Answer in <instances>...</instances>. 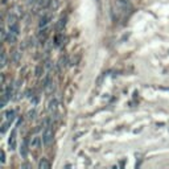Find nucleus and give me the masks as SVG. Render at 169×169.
I'll list each match as a JSON object with an SVG mask.
<instances>
[{
    "instance_id": "f257e3e1",
    "label": "nucleus",
    "mask_w": 169,
    "mask_h": 169,
    "mask_svg": "<svg viewBox=\"0 0 169 169\" xmlns=\"http://www.w3.org/2000/svg\"><path fill=\"white\" fill-rule=\"evenodd\" d=\"M53 140V131H52V123L50 119H46L45 123V128H44V134H42V143L44 145H49Z\"/></svg>"
},
{
    "instance_id": "f03ea898",
    "label": "nucleus",
    "mask_w": 169,
    "mask_h": 169,
    "mask_svg": "<svg viewBox=\"0 0 169 169\" xmlns=\"http://www.w3.org/2000/svg\"><path fill=\"white\" fill-rule=\"evenodd\" d=\"M16 134H17V127H15L11 132V136H9V140H8V144H9V149L13 151L16 148Z\"/></svg>"
},
{
    "instance_id": "7ed1b4c3",
    "label": "nucleus",
    "mask_w": 169,
    "mask_h": 169,
    "mask_svg": "<svg viewBox=\"0 0 169 169\" xmlns=\"http://www.w3.org/2000/svg\"><path fill=\"white\" fill-rule=\"evenodd\" d=\"M28 145H29V139L25 138L23 140V144H21V148H20V155L23 156V159H27L28 156Z\"/></svg>"
},
{
    "instance_id": "20e7f679",
    "label": "nucleus",
    "mask_w": 169,
    "mask_h": 169,
    "mask_svg": "<svg viewBox=\"0 0 169 169\" xmlns=\"http://www.w3.org/2000/svg\"><path fill=\"white\" fill-rule=\"evenodd\" d=\"M52 20V17L49 16V15H44L41 19H40V23H38V27L40 28H45L46 25L49 24V21Z\"/></svg>"
},
{
    "instance_id": "39448f33",
    "label": "nucleus",
    "mask_w": 169,
    "mask_h": 169,
    "mask_svg": "<svg viewBox=\"0 0 169 169\" xmlns=\"http://www.w3.org/2000/svg\"><path fill=\"white\" fill-rule=\"evenodd\" d=\"M5 42H8V44H16V42H17V35H15L12 32H8Z\"/></svg>"
},
{
    "instance_id": "423d86ee",
    "label": "nucleus",
    "mask_w": 169,
    "mask_h": 169,
    "mask_svg": "<svg viewBox=\"0 0 169 169\" xmlns=\"http://www.w3.org/2000/svg\"><path fill=\"white\" fill-rule=\"evenodd\" d=\"M50 166H52V164H50L46 159H41L40 162H38V168L40 169H49Z\"/></svg>"
},
{
    "instance_id": "0eeeda50",
    "label": "nucleus",
    "mask_w": 169,
    "mask_h": 169,
    "mask_svg": "<svg viewBox=\"0 0 169 169\" xmlns=\"http://www.w3.org/2000/svg\"><path fill=\"white\" fill-rule=\"evenodd\" d=\"M15 115H16V112H15L13 110H9V111H7L5 112V119H7V122H9V123H12V122L15 120Z\"/></svg>"
},
{
    "instance_id": "6e6552de",
    "label": "nucleus",
    "mask_w": 169,
    "mask_h": 169,
    "mask_svg": "<svg viewBox=\"0 0 169 169\" xmlns=\"http://www.w3.org/2000/svg\"><path fill=\"white\" fill-rule=\"evenodd\" d=\"M9 32H12V33H15V35H17V36H19L20 31H19V24H17V23L9 24Z\"/></svg>"
},
{
    "instance_id": "1a4fd4ad",
    "label": "nucleus",
    "mask_w": 169,
    "mask_h": 169,
    "mask_svg": "<svg viewBox=\"0 0 169 169\" xmlns=\"http://www.w3.org/2000/svg\"><path fill=\"white\" fill-rule=\"evenodd\" d=\"M65 25H66V19L62 17L58 21V24H57V31H62L63 28H65Z\"/></svg>"
},
{
    "instance_id": "9d476101",
    "label": "nucleus",
    "mask_w": 169,
    "mask_h": 169,
    "mask_svg": "<svg viewBox=\"0 0 169 169\" xmlns=\"http://www.w3.org/2000/svg\"><path fill=\"white\" fill-rule=\"evenodd\" d=\"M42 73H44V66L42 65H38L37 67H36V77H41Z\"/></svg>"
},
{
    "instance_id": "9b49d317",
    "label": "nucleus",
    "mask_w": 169,
    "mask_h": 169,
    "mask_svg": "<svg viewBox=\"0 0 169 169\" xmlns=\"http://www.w3.org/2000/svg\"><path fill=\"white\" fill-rule=\"evenodd\" d=\"M55 108H57V100L55 99L50 100V103H49V111H55Z\"/></svg>"
},
{
    "instance_id": "f8f14e48",
    "label": "nucleus",
    "mask_w": 169,
    "mask_h": 169,
    "mask_svg": "<svg viewBox=\"0 0 169 169\" xmlns=\"http://www.w3.org/2000/svg\"><path fill=\"white\" fill-rule=\"evenodd\" d=\"M7 66V54H5V52L1 53V67H5Z\"/></svg>"
},
{
    "instance_id": "ddd939ff",
    "label": "nucleus",
    "mask_w": 169,
    "mask_h": 169,
    "mask_svg": "<svg viewBox=\"0 0 169 169\" xmlns=\"http://www.w3.org/2000/svg\"><path fill=\"white\" fill-rule=\"evenodd\" d=\"M49 4H50V0H38V5H40V7H42V8L48 7Z\"/></svg>"
},
{
    "instance_id": "4468645a",
    "label": "nucleus",
    "mask_w": 169,
    "mask_h": 169,
    "mask_svg": "<svg viewBox=\"0 0 169 169\" xmlns=\"http://www.w3.org/2000/svg\"><path fill=\"white\" fill-rule=\"evenodd\" d=\"M13 23H17V19H16L15 15H9V16H8V25L13 24Z\"/></svg>"
},
{
    "instance_id": "2eb2a0df",
    "label": "nucleus",
    "mask_w": 169,
    "mask_h": 169,
    "mask_svg": "<svg viewBox=\"0 0 169 169\" xmlns=\"http://www.w3.org/2000/svg\"><path fill=\"white\" fill-rule=\"evenodd\" d=\"M32 145L36 147V148H38V147H40V138H35V139H33V140H32Z\"/></svg>"
},
{
    "instance_id": "dca6fc26",
    "label": "nucleus",
    "mask_w": 169,
    "mask_h": 169,
    "mask_svg": "<svg viewBox=\"0 0 169 169\" xmlns=\"http://www.w3.org/2000/svg\"><path fill=\"white\" fill-rule=\"evenodd\" d=\"M0 162H1V164L5 162V152H4V151L0 152Z\"/></svg>"
},
{
    "instance_id": "f3484780",
    "label": "nucleus",
    "mask_w": 169,
    "mask_h": 169,
    "mask_svg": "<svg viewBox=\"0 0 169 169\" xmlns=\"http://www.w3.org/2000/svg\"><path fill=\"white\" fill-rule=\"evenodd\" d=\"M19 59H20V53L15 52L13 53V62H19Z\"/></svg>"
},
{
    "instance_id": "a211bd4d",
    "label": "nucleus",
    "mask_w": 169,
    "mask_h": 169,
    "mask_svg": "<svg viewBox=\"0 0 169 169\" xmlns=\"http://www.w3.org/2000/svg\"><path fill=\"white\" fill-rule=\"evenodd\" d=\"M35 115H36V111L35 110H32V111H29V112H28V118H29V119H33V118H35Z\"/></svg>"
},
{
    "instance_id": "6ab92c4d",
    "label": "nucleus",
    "mask_w": 169,
    "mask_h": 169,
    "mask_svg": "<svg viewBox=\"0 0 169 169\" xmlns=\"http://www.w3.org/2000/svg\"><path fill=\"white\" fill-rule=\"evenodd\" d=\"M82 135H85V132H79V134H77L73 139H74V140H77V139H79V136H82Z\"/></svg>"
},
{
    "instance_id": "aec40b11",
    "label": "nucleus",
    "mask_w": 169,
    "mask_h": 169,
    "mask_svg": "<svg viewBox=\"0 0 169 169\" xmlns=\"http://www.w3.org/2000/svg\"><path fill=\"white\" fill-rule=\"evenodd\" d=\"M36 0H28V3H35Z\"/></svg>"
},
{
    "instance_id": "412c9836",
    "label": "nucleus",
    "mask_w": 169,
    "mask_h": 169,
    "mask_svg": "<svg viewBox=\"0 0 169 169\" xmlns=\"http://www.w3.org/2000/svg\"><path fill=\"white\" fill-rule=\"evenodd\" d=\"M97 1H98V3H99V1H100V0H97Z\"/></svg>"
}]
</instances>
